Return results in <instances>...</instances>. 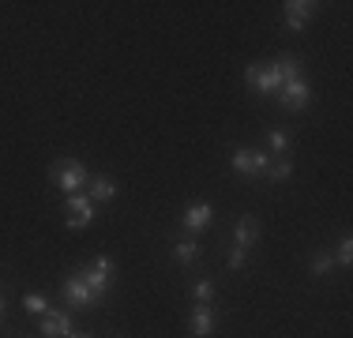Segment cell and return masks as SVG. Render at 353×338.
Returning <instances> with one entry per match:
<instances>
[{
    "label": "cell",
    "instance_id": "cell-1",
    "mask_svg": "<svg viewBox=\"0 0 353 338\" xmlns=\"http://www.w3.org/2000/svg\"><path fill=\"white\" fill-rule=\"evenodd\" d=\"M49 177H53V184L64 196H79V188H87V181H90L87 166H83L79 158H61V162L49 169Z\"/></svg>",
    "mask_w": 353,
    "mask_h": 338
},
{
    "label": "cell",
    "instance_id": "cell-2",
    "mask_svg": "<svg viewBox=\"0 0 353 338\" xmlns=\"http://www.w3.org/2000/svg\"><path fill=\"white\" fill-rule=\"evenodd\" d=\"M245 83L256 95H279L282 75H279V68H274V61H256V64L245 68Z\"/></svg>",
    "mask_w": 353,
    "mask_h": 338
},
{
    "label": "cell",
    "instance_id": "cell-3",
    "mask_svg": "<svg viewBox=\"0 0 353 338\" xmlns=\"http://www.w3.org/2000/svg\"><path fill=\"white\" fill-rule=\"evenodd\" d=\"M274 98H279V106H282V109H290V113H305V109L312 106V87H308V79L301 75V79L282 83Z\"/></svg>",
    "mask_w": 353,
    "mask_h": 338
},
{
    "label": "cell",
    "instance_id": "cell-4",
    "mask_svg": "<svg viewBox=\"0 0 353 338\" xmlns=\"http://www.w3.org/2000/svg\"><path fill=\"white\" fill-rule=\"evenodd\" d=\"M79 270H83V282L90 286V293L102 301L105 293H109V282H113V259H109V256H98L90 267H79Z\"/></svg>",
    "mask_w": 353,
    "mask_h": 338
},
{
    "label": "cell",
    "instance_id": "cell-5",
    "mask_svg": "<svg viewBox=\"0 0 353 338\" xmlns=\"http://www.w3.org/2000/svg\"><path fill=\"white\" fill-rule=\"evenodd\" d=\"M64 222H68V230H87V226H94L98 222V207L94 203H90V196H68V218H64Z\"/></svg>",
    "mask_w": 353,
    "mask_h": 338
},
{
    "label": "cell",
    "instance_id": "cell-6",
    "mask_svg": "<svg viewBox=\"0 0 353 338\" xmlns=\"http://www.w3.org/2000/svg\"><path fill=\"white\" fill-rule=\"evenodd\" d=\"M230 166H233V173L267 177V169H271V155H263V150H233Z\"/></svg>",
    "mask_w": 353,
    "mask_h": 338
},
{
    "label": "cell",
    "instance_id": "cell-7",
    "mask_svg": "<svg viewBox=\"0 0 353 338\" xmlns=\"http://www.w3.org/2000/svg\"><path fill=\"white\" fill-rule=\"evenodd\" d=\"M64 301H68V308H90V304H98V297L90 293V286L83 282V270H72V275L64 278Z\"/></svg>",
    "mask_w": 353,
    "mask_h": 338
},
{
    "label": "cell",
    "instance_id": "cell-8",
    "mask_svg": "<svg viewBox=\"0 0 353 338\" xmlns=\"http://www.w3.org/2000/svg\"><path fill=\"white\" fill-rule=\"evenodd\" d=\"M316 8L312 0H290V4H282V12H285V27H290L293 34H301L312 23V15H316Z\"/></svg>",
    "mask_w": 353,
    "mask_h": 338
},
{
    "label": "cell",
    "instance_id": "cell-9",
    "mask_svg": "<svg viewBox=\"0 0 353 338\" xmlns=\"http://www.w3.org/2000/svg\"><path fill=\"white\" fill-rule=\"evenodd\" d=\"M41 338H68L72 335V316L61 308H49L46 316H41Z\"/></svg>",
    "mask_w": 353,
    "mask_h": 338
},
{
    "label": "cell",
    "instance_id": "cell-10",
    "mask_svg": "<svg viewBox=\"0 0 353 338\" xmlns=\"http://www.w3.org/2000/svg\"><path fill=\"white\" fill-rule=\"evenodd\" d=\"M218 331V312L211 308V304H196L192 308V335L196 338H214Z\"/></svg>",
    "mask_w": 353,
    "mask_h": 338
},
{
    "label": "cell",
    "instance_id": "cell-11",
    "mask_svg": "<svg viewBox=\"0 0 353 338\" xmlns=\"http://www.w3.org/2000/svg\"><path fill=\"white\" fill-rule=\"evenodd\" d=\"M211 222H214V207H211V203H192V207L181 215V226H184L188 233H199V230H207Z\"/></svg>",
    "mask_w": 353,
    "mask_h": 338
},
{
    "label": "cell",
    "instance_id": "cell-12",
    "mask_svg": "<svg viewBox=\"0 0 353 338\" xmlns=\"http://www.w3.org/2000/svg\"><path fill=\"white\" fill-rule=\"evenodd\" d=\"M259 241V218L256 215H241L233 226V248H252Z\"/></svg>",
    "mask_w": 353,
    "mask_h": 338
},
{
    "label": "cell",
    "instance_id": "cell-13",
    "mask_svg": "<svg viewBox=\"0 0 353 338\" xmlns=\"http://www.w3.org/2000/svg\"><path fill=\"white\" fill-rule=\"evenodd\" d=\"M87 188H90V203H113L117 199V181H113V177H105V173L90 177Z\"/></svg>",
    "mask_w": 353,
    "mask_h": 338
},
{
    "label": "cell",
    "instance_id": "cell-14",
    "mask_svg": "<svg viewBox=\"0 0 353 338\" xmlns=\"http://www.w3.org/2000/svg\"><path fill=\"white\" fill-rule=\"evenodd\" d=\"M173 259H176L181 267H192V264L199 259V244H196V241H176V244H173Z\"/></svg>",
    "mask_w": 353,
    "mask_h": 338
},
{
    "label": "cell",
    "instance_id": "cell-15",
    "mask_svg": "<svg viewBox=\"0 0 353 338\" xmlns=\"http://www.w3.org/2000/svg\"><path fill=\"white\" fill-rule=\"evenodd\" d=\"M274 68H279L282 83H290V79H301V57H293V53H282L279 61H274Z\"/></svg>",
    "mask_w": 353,
    "mask_h": 338
},
{
    "label": "cell",
    "instance_id": "cell-16",
    "mask_svg": "<svg viewBox=\"0 0 353 338\" xmlns=\"http://www.w3.org/2000/svg\"><path fill=\"white\" fill-rule=\"evenodd\" d=\"M267 147L274 150V155H285V150H290V135H285L282 128H267Z\"/></svg>",
    "mask_w": 353,
    "mask_h": 338
},
{
    "label": "cell",
    "instance_id": "cell-17",
    "mask_svg": "<svg viewBox=\"0 0 353 338\" xmlns=\"http://www.w3.org/2000/svg\"><path fill=\"white\" fill-rule=\"evenodd\" d=\"M192 297H196V304H211L214 301V282L211 278H199V282L192 286Z\"/></svg>",
    "mask_w": 353,
    "mask_h": 338
},
{
    "label": "cell",
    "instance_id": "cell-18",
    "mask_svg": "<svg viewBox=\"0 0 353 338\" xmlns=\"http://www.w3.org/2000/svg\"><path fill=\"white\" fill-rule=\"evenodd\" d=\"M23 308H27L30 316H46V312H49V301L41 297V293H23Z\"/></svg>",
    "mask_w": 353,
    "mask_h": 338
},
{
    "label": "cell",
    "instance_id": "cell-19",
    "mask_svg": "<svg viewBox=\"0 0 353 338\" xmlns=\"http://www.w3.org/2000/svg\"><path fill=\"white\" fill-rule=\"evenodd\" d=\"M267 177H271V181H290V177H293V162H290V158H274L271 169H267Z\"/></svg>",
    "mask_w": 353,
    "mask_h": 338
},
{
    "label": "cell",
    "instance_id": "cell-20",
    "mask_svg": "<svg viewBox=\"0 0 353 338\" xmlns=\"http://www.w3.org/2000/svg\"><path fill=\"white\" fill-rule=\"evenodd\" d=\"M331 270H334V256L331 252H316L312 256V275L323 278V275H331Z\"/></svg>",
    "mask_w": 353,
    "mask_h": 338
},
{
    "label": "cell",
    "instance_id": "cell-21",
    "mask_svg": "<svg viewBox=\"0 0 353 338\" xmlns=\"http://www.w3.org/2000/svg\"><path fill=\"white\" fill-rule=\"evenodd\" d=\"M334 264H339V267H350V264H353V237H350V233L339 241V252H334Z\"/></svg>",
    "mask_w": 353,
    "mask_h": 338
},
{
    "label": "cell",
    "instance_id": "cell-22",
    "mask_svg": "<svg viewBox=\"0 0 353 338\" xmlns=\"http://www.w3.org/2000/svg\"><path fill=\"white\" fill-rule=\"evenodd\" d=\"M245 264H248V248H233L230 252V270H241Z\"/></svg>",
    "mask_w": 353,
    "mask_h": 338
},
{
    "label": "cell",
    "instance_id": "cell-23",
    "mask_svg": "<svg viewBox=\"0 0 353 338\" xmlns=\"http://www.w3.org/2000/svg\"><path fill=\"white\" fill-rule=\"evenodd\" d=\"M68 338H94V335H90V331H72Z\"/></svg>",
    "mask_w": 353,
    "mask_h": 338
},
{
    "label": "cell",
    "instance_id": "cell-24",
    "mask_svg": "<svg viewBox=\"0 0 353 338\" xmlns=\"http://www.w3.org/2000/svg\"><path fill=\"white\" fill-rule=\"evenodd\" d=\"M0 319H4V297H0Z\"/></svg>",
    "mask_w": 353,
    "mask_h": 338
}]
</instances>
